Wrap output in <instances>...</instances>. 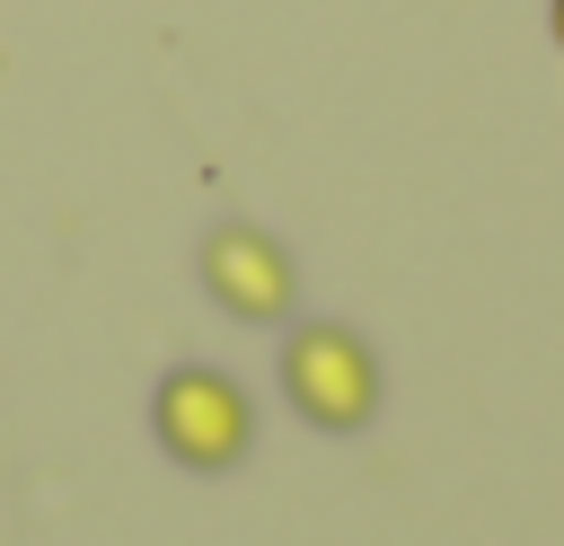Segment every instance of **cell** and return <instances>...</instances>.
<instances>
[{
	"label": "cell",
	"mask_w": 564,
	"mask_h": 546,
	"mask_svg": "<svg viewBox=\"0 0 564 546\" xmlns=\"http://www.w3.org/2000/svg\"><path fill=\"white\" fill-rule=\"evenodd\" d=\"M150 440L194 476H229L256 449V396L212 361H176L150 387Z\"/></svg>",
	"instance_id": "6da1fadb"
},
{
	"label": "cell",
	"mask_w": 564,
	"mask_h": 546,
	"mask_svg": "<svg viewBox=\"0 0 564 546\" xmlns=\"http://www.w3.org/2000/svg\"><path fill=\"white\" fill-rule=\"evenodd\" d=\"M379 352L352 335V326H335V317H300V326H282V396H291V414L300 423H317V432H361L370 414H379Z\"/></svg>",
	"instance_id": "7a4b0ae2"
},
{
	"label": "cell",
	"mask_w": 564,
	"mask_h": 546,
	"mask_svg": "<svg viewBox=\"0 0 564 546\" xmlns=\"http://www.w3.org/2000/svg\"><path fill=\"white\" fill-rule=\"evenodd\" d=\"M203 291L212 308H229L238 326H291L300 308V273H291V247L256 220H220L203 238Z\"/></svg>",
	"instance_id": "3957f363"
},
{
	"label": "cell",
	"mask_w": 564,
	"mask_h": 546,
	"mask_svg": "<svg viewBox=\"0 0 564 546\" xmlns=\"http://www.w3.org/2000/svg\"><path fill=\"white\" fill-rule=\"evenodd\" d=\"M546 26H555V44H564V0H555V9H546Z\"/></svg>",
	"instance_id": "277c9868"
}]
</instances>
